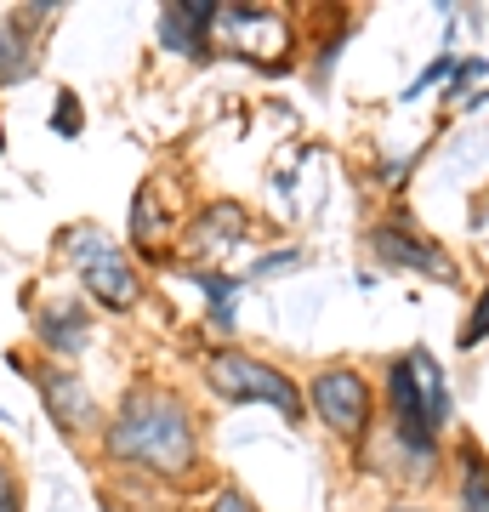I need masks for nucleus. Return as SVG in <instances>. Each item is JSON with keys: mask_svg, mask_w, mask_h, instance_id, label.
Masks as SVG:
<instances>
[{"mask_svg": "<svg viewBox=\"0 0 489 512\" xmlns=\"http://www.w3.org/2000/svg\"><path fill=\"white\" fill-rule=\"evenodd\" d=\"M393 512H421V507H393Z\"/></svg>", "mask_w": 489, "mask_h": 512, "instance_id": "6ab92c4d", "label": "nucleus"}, {"mask_svg": "<svg viewBox=\"0 0 489 512\" xmlns=\"http://www.w3.org/2000/svg\"><path fill=\"white\" fill-rule=\"evenodd\" d=\"M410 359V376H416V387H421V404H427V421H433V433L450 421V387H444V370H438V359L427 348H416V353H404Z\"/></svg>", "mask_w": 489, "mask_h": 512, "instance_id": "1a4fd4ad", "label": "nucleus"}, {"mask_svg": "<svg viewBox=\"0 0 489 512\" xmlns=\"http://www.w3.org/2000/svg\"><path fill=\"white\" fill-rule=\"evenodd\" d=\"M296 262H302V251H273V256H262V262L251 268V279H262V274H279V268H296Z\"/></svg>", "mask_w": 489, "mask_h": 512, "instance_id": "f3484780", "label": "nucleus"}, {"mask_svg": "<svg viewBox=\"0 0 489 512\" xmlns=\"http://www.w3.org/2000/svg\"><path fill=\"white\" fill-rule=\"evenodd\" d=\"M245 228H251V217H245V205L239 200L205 205L200 222H194V251H228V245H239Z\"/></svg>", "mask_w": 489, "mask_h": 512, "instance_id": "6e6552de", "label": "nucleus"}, {"mask_svg": "<svg viewBox=\"0 0 489 512\" xmlns=\"http://www.w3.org/2000/svg\"><path fill=\"white\" fill-rule=\"evenodd\" d=\"M489 336V285L484 291H478V302H472V313H467V325H461V336H455V342H461V348H478V342H484Z\"/></svg>", "mask_w": 489, "mask_h": 512, "instance_id": "ddd939ff", "label": "nucleus"}, {"mask_svg": "<svg viewBox=\"0 0 489 512\" xmlns=\"http://www.w3.org/2000/svg\"><path fill=\"white\" fill-rule=\"evenodd\" d=\"M103 456L120 467H143L154 478H188L205 461L188 404L165 387H137L114 410L109 433H103Z\"/></svg>", "mask_w": 489, "mask_h": 512, "instance_id": "f257e3e1", "label": "nucleus"}, {"mask_svg": "<svg viewBox=\"0 0 489 512\" xmlns=\"http://www.w3.org/2000/svg\"><path fill=\"white\" fill-rule=\"evenodd\" d=\"M205 382L217 387L222 399H234V404H273L285 421H302V404H308V393L290 382L285 370H273L268 359L239 353V348L211 353V359H205Z\"/></svg>", "mask_w": 489, "mask_h": 512, "instance_id": "f03ea898", "label": "nucleus"}, {"mask_svg": "<svg viewBox=\"0 0 489 512\" xmlns=\"http://www.w3.org/2000/svg\"><path fill=\"white\" fill-rule=\"evenodd\" d=\"M29 376H35L40 399H46V416H52L69 439H80V433H91V427H97V399L86 393V382H80L74 370H63L57 359H40Z\"/></svg>", "mask_w": 489, "mask_h": 512, "instance_id": "39448f33", "label": "nucleus"}, {"mask_svg": "<svg viewBox=\"0 0 489 512\" xmlns=\"http://www.w3.org/2000/svg\"><path fill=\"white\" fill-rule=\"evenodd\" d=\"M461 501L467 512H489V461L472 444H461Z\"/></svg>", "mask_w": 489, "mask_h": 512, "instance_id": "9b49d317", "label": "nucleus"}, {"mask_svg": "<svg viewBox=\"0 0 489 512\" xmlns=\"http://www.w3.org/2000/svg\"><path fill=\"white\" fill-rule=\"evenodd\" d=\"M308 404L336 439H359L364 427H370V387H364L359 370H347V365L319 370L308 382Z\"/></svg>", "mask_w": 489, "mask_h": 512, "instance_id": "20e7f679", "label": "nucleus"}, {"mask_svg": "<svg viewBox=\"0 0 489 512\" xmlns=\"http://www.w3.org/2000/svg\"><path fill=\"white\" fill-rule=\"evenodd\" d=\"M370 251L381 262H393V268H416V274H433L438 285H455V262L444 245H433L427 234H410V228H393V222H381L376 234H370Z\"/></svg>", "mask_w": 489, "mask_h": 512, "instance_id": "423d86ee", "label": "nucleus"}, {"mask_svg": "<svg viewBox=\"0 0 489 512\" xmlns=\"http://www.w3.org/2000/svg\"><path fill=\"white\" fill-rule=\"evenodd\" d=\"M154 29H160V40L171 46V52H182V57H200L205 52V35L182 18V6H165L160 18H154Z\"/></svg>", "mask_w": 489, "mask_h": 512, "instance_id": "f8f14e48", "label": "nucleus"}, {"mask_svg": "<svg viewBox=\"0 0 489 512\" xmlns=\"http://www.w3.org/2000/svg\"><path fill=\"white\" fill-rule=\"evenodd\" d=\"M35 336H40V348L63 365V359H74V353L91 342V319H86V308H74V302H46V308L35 313Z\"/></svg>", "mask_w": 489, "mask_h": 512, "instance_id": "0eeeda50", "label": "nucleus"}, {"mask_svg": "<svg viewBox=\"0 0 489 512\" xmlns=\"http://www.w3.org/2000/svg\"><path fill=\"white\" fill-rule=\"evenodd\" d=\"M211 512H256V507H251V495H245V490H234V484H228V490H217Z\"/></svg>", "mask_w": 489, "mask_h": 512, "instance_id": "a211bd4d", "label": "nucleus"}, {"mask_svg": "<svg viewBox=\"0 0 489 512\" xmlns=\"http://www.w3.org/2000/svg\"><path fill=\"white\" fill-rule=\"evenodd\" d=\"M245 279H234V274H200V291L211 296V313H228V296L239 291Z\"/></svg>", "mask_w": 489, "mask_h": 512, "instance_id": "4468645a", "label": "nucleus"}, {"mask_svg": "<svg viewBox=\"0 0 489 512\" xmlns=\"http://www.w3.org/2000/svg\"><path fill=\"white\" fill-rule=\"evenodd\" d=\"M52 131H63V137L80 131V103H74V92H63V103L52 109Z\"/></svg>", "mask_w": 489, "mask_h": 512, "instance_id": "dca6fc26", "label": "nucleus"}, {"mask_svg": "<svg viewBox=\"0 0 489 512\" xmlns=\"http://www.w3.org/2000/svg\"><path fill=\"white\" fill-rule=\"evenodd\" d=\"M69 262L80 268L86 291L97 296V302H103L109 313L137 308V296H143V279H137V268H131L126 256H120V245H114L109 234H97V228H74V234H69Z\"/></svg>", "mask_w": 489, "mask_h": 512, "instance_id": "7ed1b4c3", "label": "nucleus"}, {"mask_svg": "<svg viewBox=\"0 0 489 512\" xmlns=\"http://www.w3.org/2000/svg\"><path fill=\"white\" fill-rule=\"evenodd\" d=\"M29 69V23L0 18V80H18Z\"/></svg>", "mask_w": 489, "mask_h": 512, "instance_id": "9d476101", "label": "nucleus"}, {"mask_svg": "<svg viewBox=\"0 0 489 512\" xmlns=\"http://www.w3.org/2000/svg\"><path fill=\"white\" fill-rule=\"evenodd\" d=\"M0 512H23V490H18V473L6 467V456H0Z\"/></svg>", "mask_w": 489, "mask_h": 512, "instance_id": "2eb2a0df", "label": "nucleus"}]
</instances>
